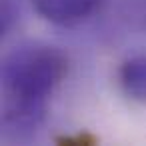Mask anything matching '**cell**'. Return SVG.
I'll return each instance as SVG.
<instances>
[{
    "label": "cell",
    "instance_id": "1",
    "mask_svg": "<svg viewBox=\"0 0 146 146\" xmlns=\"http://www.w3.org/2000/svg\"><path fill=\"white\" fill-rule=\"evenodd\" d=\"M68 70L64 52L46 42H24L2 62V128L28 138L44 122L48 102Z\"/></svg>",
    "mask_w": 146,
    "mask_h": 146
},
{
    "label": "cell",
    "instance_id": "3",
    "mask_svg": "<svg viewBox=\"0 0 146 146\" xmlns=\"http://www.w3.org/2000/svg\"><path fill=\"white\" fill-rule=\"evenodd\" d=\"M118 82L130 100L146 104V54H136L124 60L118 70Z\"/></svg>",
    "mask_w": 146,
    "mask_h": 146
},
{
    "label": "cell",
    "instance_id": "2",
    "mask_svg": "<svg viewBox=\"0 0 146 146\" xmlns=\"http://www.w3.org/2000/svg\"><path fill=\"white\" fill-rule=\"evenodd\" d=\"M32 8L56 26H78L86 22L100 0H30Z\"/></svg>",
    "mask_w": 146,
    "mask_h": 146
}]
</instances>
